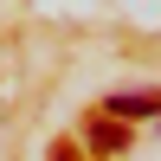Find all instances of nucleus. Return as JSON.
Returning a JSON list of instances; mask_svg holds the SVG:
<instances>
[{"mask_svg":"<svg viewBox=\"0 0 161 161\" xmlns=\"http://www.w3.org/2000/svg\"><path fill=\"white\" fill-rule=\"evenodd\" d=\"M103 110L116 123H142V116H161V97H142V90H123V97H103Z\"/></svg>","mask_w":161,"mask_h":161,"instance_id":"f257e3e1","label":"nucleus"},{"mask_svg":"<svg viewBox=\"0 0 161 161\" xmlns=\"http://www.w3.org/2000/svg\"><path fill=\"white\" fill-rule=\"evenodd\" d=\"M90 136H97V148H123V129H116V123H103V116L90 123Z\"/></svg>","mask_w":161,"mask_h":161,"instance_id":"f03ea898","label":"nucleus"},{"mask_svg":"<svg viewBox=\"0 0 161 161\" xmlns=\"http://www.w3.org/2000/svg\"><path fill=\"white\" fill-rule=\"evenodd\" d=\"M52 161H64V155H52Z\"/></svg>","mask_w":161,"mask_h":161,"instance_id":"7ed1b4c3","label":"nucleus"}]
</instances>
